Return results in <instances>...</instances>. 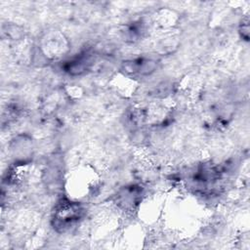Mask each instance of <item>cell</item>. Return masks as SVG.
<instances>
[{
    "instance_id": "6da1fadb",
    "label": "cell",
    "mask_w": 250,
    "mask_h": 250,
    "mask_svg": "<svg viewBox=\"0 0 250 250\" xmlns=\"http://www.w3.org/2000/svg\"><path fill=\"white\" fill-rule=\"evenodd\" d=\"M84 214L83 207L76 201L62 198L56 205L52 224L59 232H64L79 222Z\"/></svg>"
},
{
    "instance_id": "277c9868",
    "label": "cell",
    "mask_w": 250,
    "mask_h": 250,
    "mask_svg": "<svg viewBox=\"0 0 250 250\" xmlns=\"http://www.w3.org/2000/svg\"><path fill=\"white\" fill-rule=\"evenodd\" d=\"M45 43L43 45L44 53L47 54L50 53L51 56L57 57L61 56L60 54L64 52V49L66 46H64V39L61 34H54L52 33L48 38H44Z\"/></svg>"
},
{
    "instance_id": "7a4b0ae2",
    "label": "cell",
    "mask_w": 250,
    "mask_h": 250,
    "mask_svg": "<svg viewBox=\"0 0 250 250\" xmlns=\"http://www.w3.org/2000/svg\"><path fill=\"white\" fill-rule=\"evenodd\" d=\"M157 62L149 58H137L123 62V71L133 76H146L155 71Z\"/></svg>"
},
{
    "instance_id": "3957f363",
    "label": "cell",
    "mask_w": 250,
    "mask_h": 250,
    "mask_svg": "<svg viewBox=\"0 0 250 250\" xmlns=\"http://www.w3.org/2000/svg\"><path fill=\"white\" fill-rule=\"evenodd\" d=\"M92 62V55L88 52H84L65 62L63 69L71 75H78L85 72L91 66Z\"/></svg>"
}]
</instances>
